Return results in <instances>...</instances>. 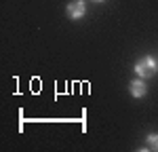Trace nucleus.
<instances>
[{"label": "nucleus", "instance_id": "39448f33", "mask_svg": "<svg viewBox=\"0 0 158 152\" xmlns=\"http://www.w3.org/2000/svg\"><path fill=\"white\" fill-rule=\"evenodd\" d=\"M93 2H103V0H93Z\"/></svg>", "mask_w": 158, "mask_h": 152}, {"label": "nucleus", "instance_id": "7ed1b4c3", "mask_svg": "<svg viewBox=\"0 0 158 152\" xmlns=\"http://www.w3.org/2000/svg\"><path fill=\"white\" fill-rule=\"evenodd\" d=\"M146 91H148V87L141 82V80H135V82H131V93H133L135 97H143V95H146Z\"/></svg>", "mask_w": 158, "mask_h": 152}, {"label": "nucleus", "instance_id": "20e7f679", "mask_svg": "<svg viewBox=\"0 0 158 152\" xmlns=\"http://www.w3.org/2000/svg\"><path fill=\"white\" fill-rule=\"evenodd\" d=\"M148 144H150V148L158 150V135H150V137H148Z\"/></svg>", "mask_w": 158, "mask_h": 152}, {"label": "nucleus", "instance_id": "f257e3e1", "mask_svg": "<svg viewBox=\"0 0 158 152\" xmlns=\"http://www.w3.org/2000/svg\"><path fill=\"white\" fill-rule=\"evenodd\" d=\"M135 70H137V74H139V76L150 78V76H154V72H156V61H154L152 57H143V59L137 61Z\"/></svg>", "mask_w": 158, "mask_h": 152}, {"label": "nucleus", "instance_id": "f03ea898", "mask_svg": "<svg viewBox=\"0 0 158 152\" xmlns=\"http://www.w3.org/2000/svg\"><path fill=\"white\" fill-rule=\"evenodd\" d=\"M85 2L82 0H74V2H70L68 4V15L72 17V19H80L82 15H85Z\"/></svg>", "mask_w": 158, "mask_h": 152}]
</instances>
